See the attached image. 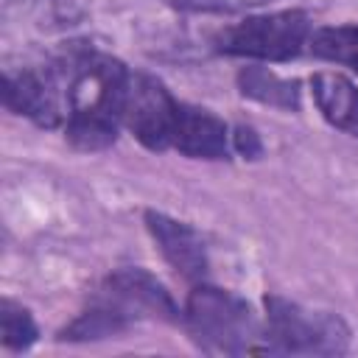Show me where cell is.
Listing matches in <instances>:
<instances>
[{"mask_svg": "<svg viewBox=\"0 0 358 358\" xmlns=\"http://www.w3.org/2000/svg\"><path fill=\"white\" fill-rule=\"evenodd\" d=\"M350 350V327L338 313L310 310L282 296H266L260 352L341 355Z\"/></svg>", "mask_w": 358, "mask_h": 358, "instance_id": "3", "label": "cell"}, {"mask_svg": "<svg viewBox=\"0 0 358 358\" xmlns=\"http://www.w3.org/2000/svg\"><path fill=\"white\" fill-rule=\"evenodd\" d=\"M67 95L64 137L78 151H103L117 140L129 70L90 45H70L53 64Z\"/></svg>", "mask_w": 358, "mask_h": 358, "instance_id": "1", "label": "cell"}, {"mask_svg": "<svg viewBox=\"0 0 358 358\" xmlns=\"http://www.w3.org/2000/svg\"><path fill=\"white\" fill-rule=\"evenodd\" d=\"M238 90L241 95L277 109H299V84L280 78L266 67H243L238 73Z\"/></svg>", "mask_w": 358, "mask_h": 358, "instance_id": "11", "label": "cell"}, {"mask_svg": "<svg viewBox=\"0 0 358 358\" xmlns=\"http://www.w3.org/2000/svg\"><path fill=\"white\" fill-rule=\"evenodd\" d=\"M310 92H313V101H316L322 117L330 126L358 137V87L347 76L330 73V70L313 73Z\"/></svg>", "mask_w": 358, "mask_h": 358, "instance_id": "10", "label": "cell"}, {"mask_svg": "<svg viewBox=\"0 0 358 358\" xmlns=\"http://www.w3.org/2000/svg\"><path fill=\"white\" fill-rule=\"evenodd\" d=\"M179 103L182 101H176L159 78L134 73L129 76V87L123 98V123L145 148L168 151L173 140Z\"/></svg>", "mask_w": 358, "mask_h": 358, "instance_id": "6", "label": "cell"}, {"mask_svg": "<svg viewBox=\"0 0 358 358\" xmlns=\"http://www.w3.org/2000/svg\"><path fill=\"white\" fill-rule=\"evenodd\" d=\"M229 129L210 109L179 103L171 148L193 159H227L229 157Z\"/></svg>", "mask_w": 358, "mask_h": 358, "instance_id": "9", "label": "cell"}, {"mask_svg": "<svg viewBox=\"0 0 358 358\" xmlns=\"http://www.w3.org/2000/svg\"><path fill=\"white\" fill-rule=\"evenodd\" d=\"M310 39V20L299 8H285L274 14L246 17L215 36V48L229 56L285 62L302 50Z\"/></svg>", "mask_w": 358, "mask_h": 358, "instance_id": "4", "label": "cell"}, {"mask_svg": "<svg viewBox=\"0 0 358 358\" xmlns=\"http://www.w3.org/2000/svg\"><path fill=\"white\" fill-rule=\"evenodd\" d=\"M185 324L193 341L204 352H224V355L260 352L263 330L252 308L232 291H221L204 282L196 285L187 294Z\"/></svg>", "mask_w": 358, "mask_h": 358, "instance_id": "2", "label": "cell"}, {"mask_svg": "<svg viewBox=\"0 0 358 358\" xmlns=\"http://www.w3.org/2000/svg\"><path fill=\"white\" fill-rule=\"evenodd\" d=\"M0 336L8 350H28L36 341L39 330L34 324V316L22 305L3 299L0 302Z\"/></svg>", "mask_w": 358, "mask_h": 358, "instance_id": "13", "label": "cell"}, {"mask_svg": "<svg viewBox=\"0 0 358 358\" xmlns=\"http://www.w3.org/2000/svg\"><path fill=\"white\" fill-rule=\"evenodd\" d=\"M3 103L14 115L34 120L42 129H56L67 120V95L59 70H6L3 73Z\"/></svg>", "mask_w": 358, "mask_h": 358, "instance_id": "7", "label": "cell"}, {"mask_svg": "<svg viewBox=\"0 0 358 358\" xmlns=\"http://www.w3.org/2000/svg\"><path fill=\"white\" fill-rule=\"evenodd\" d=\"M310 50L319 59L344 64L358 73V25H330L310 34Z\"/></svg>", "mask_w": 358, "mask_h": 358, "instance_id": "12", "label": "cell"}, {"mask_svg": "<svg viewBox=\"0 0 358 358\" xmlns=\"http://www.w3.org/2000/svg\"><path fill=\"white\" fill-rule=\"evenodd\" d=\"M92 305L117 316L126 327L137 319H162L179 322L182 313L168 294V288L143 268H117L112 271L90 299Z\"/></svg>", "mask_w": 358, "mask_h": 358, "instance_id": "5", "label": "cell"}, {"mask_svg": "<svg viewBox=\"0 0 358 358\" xmlns=\"http://www.w3.org/2000/svg\"><path fill=\"white\" fill-rule=\"evenodd\" d=\"M171 8L179 11H204V14H235V11H249L257 6H266L271 0H159Z\"/></svg>", "mask_w": 358, "mask_h": 358, "instance_id": "14", "label": "cell"}, {"mask_svg": "<svg viewBox=\"0 0 358 358\" xmlns=\"http://www.w3.org/2000/svg\"><path fill=\"white\" fill-rule=\"evenodd\" d=\"M145 227L151 232V238L157 241L162 257L185 277V280H204L207 274V252L204 243L199 238V232L185 224L176 221L165 213L157 210H145Z\"/></svg>", "mask_w": 358, "mask_h": 358, "instance_id": "8", "label": "cell"}, {"mask_svg": "<svg viewBox=\"0 0 358 358\" xmlns=\"http://www.w3.org/2000/svg\"><path fill=\"white\" fill-rule=\"evenodd\" d=\"M232 143H235V151H241L249 159L260 157V151H263V145H260V140H257L252 126H238L235 134H232Z\"/></svg>", "mask_w": 358, "mask_h": 358, "instance_id": "15", "label": "cell"}]
</instances>
